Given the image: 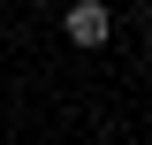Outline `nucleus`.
Here are the masks:
<instances>
[{
    "mask_svg": "<svg viewBox=\"0 0 152 145\" xmlns=\"http://www.w3.org/2000/svg\"><path fill=\"white\" fill-rule=\"evenodd\" d=\"M61 23H69V38H76V46H107V31H114V16L99 8V0H76Z\"/></svg>",
    "mask_w": 152,
    "mask_h": 145,
    "instance_id": "nucleus-1",
    "label": "nucleus"
}]
</instances>
